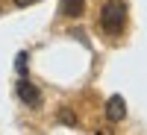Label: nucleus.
<instances>
[{"instance_id":"obj_1","label":"nucleus","mask_w":147,"mask_h":135,"mask_svg":"<svg viewBox=\"0 0 147 135\" xmlns=\"http://www.w3.org/2000/svg\"><path fill=\"white\" fill-rule=\"evenodd\" d=\"M100 27H103L106 35H112V38L124 32V27H127V3H124V0H109V3L103 6Z\"/></svg>"},{"instance_id":"obj_2","label":"nucleus","mask_w":147,"mask_h":135,"mask_svg":"<svg viewBox=\"0 0 147 135\" xmlns=\"http://www.w3.org/2000/svg\"><path fill=\"white\" fill-rule=\"evenodd\" d=\"M15 91H18V97H21V100L27 103V106H38V103H41V91L35 88V85H32L27 77H21V79H18Z\"/></svg>"},{"instance_id":"obj_3","label":"nucleus","mask_w":147,"mask_h":135,"mask_svg":"<svg viewBox=\"0 0 147 135\" xmlns=\"http://www.w3.org/2000/svg\"><path fill=\"white\" fill-rule=\"evenodd\" d=\"M106 118L112 120V124H121V120L127 118V100H124L121 94L109 97V103H106Z\"/></svg>"},{"instance_id":"obj_4","label":"nucleus","mask_w":147,"mask_h":135,"mask_svg":"<svg viewBox=\"0 0 147 135\" xmlns=\"http://www.w3.org/2000/svg\"><path fill=\"white\" fill-rule=\"evenodd\" d=\"M59 12L68 18H80L85 12V0H59Z\"/></svg>"},{"instance_id":"obj_5","label":"nucleus","mask_w":147,"mask_h":135,"mask_svg":"<svg viewBox=\"0 0 147 135\" xmlns=\"http://www.w3.org/2000/svg\"><path fill=\"white\" fill-rule=\"evenodd\" d=\"M27 53H18V59H15V68H18V73H21V77H24V73H27Z\"/></svg>"},{"instance_id":"obj_6","label":"nucleus","mask_w":147,"mask_h":135,"mask_svg":"<svg viewBox=\"0 0 147 135\" xmlns=\"http://www.w3.org/2000/svg\"><path fill=\"white\" fill-rule=\"evenodd\" d=\"M12 3H15V6H21V9H24V6H35V3H41V0H12Z\"/></svg>"}]
</instances>
